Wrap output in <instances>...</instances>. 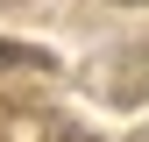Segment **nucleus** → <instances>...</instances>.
<instances>
[{"label": "nucleus", "mask_w": 149, "mask_h": 142, "mask_svg": "<svg viewBox=\"0 0 149 142\" xmlns=\"http://www.w3.org/2000/svg\"><path fill=\"white\" fill-rule=\"evenodd\" d=\"M107 93H114V100H149V50H135V57H121V64H114Z\"/></svg>", "instance_id": "nucleus-1"}, {"label": "nucleus", "mask_w": 149, "mask_h": 142, "mask_svg": "<svg viewBox=\"0 0 149 142\" xmlns=\"http://www.w3.org/2000/svg\"><path fill=\"white\" fill-rule=\"evenodd\" d=\"M0 71H50V50H29V43L0 36Z\"/></svg>", "instance_id": "nucleus-2"}, {"label": "nucleus", "mask_w": 149, "mask_h": 142, "mask_svg": "<svg viewBox=\"0 0 149 142\" xmlns=\"http://www.w3.org/2000/svg\"><path fill=\"white\" fill-rule=\"evenodd\" d=\"M128 7H135V0H128Z\"/></svg>", "instance_id": "nucleus-4"}, {"label": "nucleus", "mask_w": 149, "mask_h": 142, "mask_svg": "<svg viewBox=\"0 0 149 142\" xmlns=\"http://www.w3.org/2000/svg\"><path fill=\"white\" fill-rule=\"evenodd\" d=\"M57 142H92V135H78V128H71V135H57Z\"/></svg>", "instance_id": "nucleus-3"}]
</instances>
